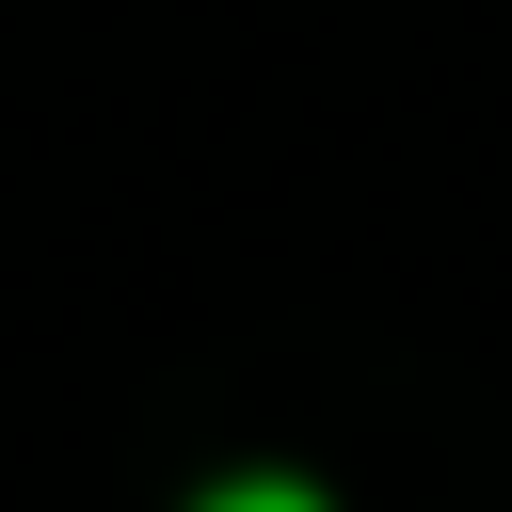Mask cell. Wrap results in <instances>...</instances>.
<instances>
[{
    "mask_svg": "<svg viewBox=\"0 0 512 512\" xmlns=\"http://www.w3.org/2000/svg\"><path fill=\"white\" fill-rule=\"evenodd\" d=\"M208 512H320L304 480H240V496H208Z\"/></svg>",
    "mask_w": 512,
    "mask_h": 512,
    "instance_id": "cell-1",
    "label": "cell"
}]
</instances>
